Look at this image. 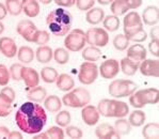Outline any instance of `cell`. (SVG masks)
<instances>
[{"instance_id":"obj_1","label":"cell","mask_w":159,"mask_h":139,"mask_svg":"<svg viewBox=\"0 0 159 139\" xmlns=\"http://www.w3.org/2000/svg\"><path fill=\"white\" fill-rule=\"evenodd\" d=\"M16 125L21 132L35 135L43 130L47 122V114L41 105L34 102H26L17 109L15 114Z\"/></svg>"},{"instance_id":"obj_2","label":"cell","mask_w":159,"mask_h":139,"mask_svg":"<svg viewBox=\"0 0 159 139\" xmlns=\"http://www.w3.org/2000/svg\"><path fill=\"white\" fill-rule=\"evenodd\" d=\"M49 31L56 36L66 35L73 25V15L70 12L62 8L55 9L49 12L46 18Z\"/></svg>"},{"instance_id":"obj_3","label":"cell","mask_w":159,"mask_h":139,"mask_svg":"<svg viewBox=\"0 0 159 139\" xmlns=\"http://www.w3.org/2000/svg\"><path fill=\"white\" fill-rule=\"evenodd\" d=\"M123 29L126 39L129 42L141 43L148 39V33L143 29L142 19L137 12H129L123 21Z\"/></svg>"},{"instance_id":"obj_4","label":"cell","mask_w":159,"mask_h":139,"mask_svg":"<svg viewBox=\"0 0 159 139\" xmlns=\"http://www.w3.org/2000/svg\"><path fill=\"white\" fill-rule=\"evenodd\" d=\"M97 110L106 118H124L129 113V107L125 102L104 99L99 101Z\"/></svg>"},{"instance_id":"obj_5","label":"cell","mask_w":159,"mask_h":139,"mask_svg":"<svg viewBox=\"0 0 159 139\" xmlns=\"http://www.w3.org/2000/svg\"><path fill=\"white\" fill-rule=\"evenodd\" d=\"M159 101V91L157 88H148L134 91L129 95V104L134 108H142L146 104L156 105Z\"/></svg>"},{"instance_id":"obj_6","label":"cell","mask_w":159,"mask_h":139,"mask_svg":"<svg viewBox=\"0 0 159 139\" xmlns=\"http://www.w3.org/2000/svg\"><path fill=\"white\" fill-rule=\"evenodd\" d=\"M91 101V94L85 88L79 87L73 89L70 92L62 97V104L73 108H81L88 105Z\"/></svg>"},{"instance_id":"obj_7","label":"cell","mask_w":159,"mask_h":139,"mask_svg":"<svg viewBox=\"0 0 159 139\" xmlns=\"http://www.w3.org/2000/svg\"><path fill=\"white\" fill-rule=\"evenodd\" d=\"M138 85L129 79H116L109 85V94L113 97H126L137 91Z\"/></svg>"},{"instance_id":"obj_8","label":"cell","mask_w":159,"mask_h":139,"mask_svg":"<svg viewBox=\"0 0 159 139\" xmlns=\"http://www.w3.org/2000/svg\"><path fill=\"white\" fill-rule=\"evenodd\" d=\"M87 40H85V32L81 29H74L64 39V46L68 52L77 53L84 49Z\"/></svg>"},{"instance_id":"obj_9","label":"cell","mask_w":159,"mask_h":139,"mask_svg":"<svg viewBox=\"0 0 159 139\" xmlns=\"http://www.w3.org/2000/svg\"><path fill=\"white\" fill-rule=\"evenodd\" d=\"M98 77V67L95 62H85L82 63L78 72V79L82 85H92Z\"/></svg>"},{"instance_id":"obj_10","label":"cell","mask_w":159,"mask_h":139,"mask_svg":"<svg viewBox=\"0 0 159 139\" xmlns=\"http://www.w3.org/2000/svg\"><path fill=\"white\" fill-rule=\"evenodd\" d=\"M85 40L88 44H90V46L104 47L109 42V35L105 29L93 27L88 29V31L85 32Z\"/></svg>"},{"instance_id":"obj_11","label":"cell","mask_w":159,"mask_h":139,"mask_svg":"<svg viewBox=\"0 0 159 139\" xmlns=\"http://www.w3.org/2000/svg\"><path fill=\"white\" fill-rule=\"evenodd\" d=\"M142 4V0H114L111 2V12L114 16H121L128 12V10H134Z\"/></svg>"},{"instance_id":"obj_12","label":"cell","mask_w":159,"mask_h":139,"mask_svg":"<svg viewBox=\"0 0 159 139\" xmlns=\"http://www.w3.org/2000/svg\"><path fill=\"white\" fill-rule=\"evenodd\" d=\"M16 31L27 42H32L34 33L38 31V28H36L35 24L31 21L30 19H23L17 24Z\"/></svg>"},{"instance_id":"obj_13","label":"cell","mask_w":159,"mask_h":139,"mask_svg":"<svg viewBox=\"0 0 159 139\" xmlns=\"http://www.w3.org/2000/svg\"><path fill=\"white\" fill-rule=\"evenodd\" d=\"M120 72V63L116 59H108L101 64L99 73L102 77L105 79H112L119 74Z\"/></svg>"},{"instance_id":"obj_14","label":"cell","mask_w":159,"mask_h":139,"mask_svg":"<svg viewBox=\"0 0 159 139\" xmlns=\"http://www.w3.org/2000/svg\"><path fill=\"white\" fill-rule=\"evenodd\" d=\"M141 74L144 76L157 77L159 76V61L153 59H145L139 65Z\"/></svg>"},{"instance_id":"obj_15","label":"cell","mask_w":159,"mask_h":139,"mask_svg":"<svg viewBox=\"0 0 159 139\" xmlns=\"http://www.w3.org/2000/svg\"><path fill=\"white\" fill-rule=\"evenodd\" d=\"M81 118L87 125L93 126L99 120V113L93 105H85L84 107H82Z\"/></svg>"},{"instance_id":"obj_16","label":"cell","mask_w":159,"mask_h":139,"mask_svg":"<svg viewBox=\"0 0 159 139\" xmlns=\"http://www.w3.org/2000/svg\"><path fill=\"white\" fill-rule=\"evenodd\" d=\"M0 53L7 58H13L17 55V46L13 39L0 38Z\"/></svg>"},{"instance_id":"obj_17","label":"cell","mask_w":159,"mask_h":139,"mask_svg":"<svg viewBox=\"0 0 159 139\" xmlns=\"http://www.w3.org/2000/svg\"><path fill=\"white\" fill-rule=\"evenodd\" d=\"M21 79L24 80L26 87L28 88H34L39 86V81H40V76L39 73L32 67H24L23 73H21Z\"/></svg>"},{"instance_id":"obj_18","label":"cell","mask_w":159,"mask_h":139,"mask_svg":"<svg viewBox=\"0 0 159 139\" xmlns=\"http://www.w3.org/2000/svg\"><path fill=\"white\" fill-rule=\"evenodd\" d=\"M146 49L142 44H134L128 48L127 52V58L136 62L141 63L146 59Z\"/></svg>"},{"instance_id":"obj_19","label":"cell","mask_w":159,"mask_h":139,"mask_svg":"<svg viewBox=\"0 0 159 139\" xmlns=\"http://www.w3.org/2000/svg\"><path fill=\"white\" fill-rule=\"evenodd\" d=\"M143 23L148 26H155L159 21V10L156 6H148L142 13Z\"/></svg>"},{"instance_id":"obj_20","label":"cell","mask_w":159,"mask_h":139,"mask_svg":"<svg viewBox=\"0 0 159 139\" xmlns=\"http://www.w3.org/2000/svg\"><path fill=\"white\" fill-rule=\"evenodd\" d=\"M56 82H57V87H58V89L60 90V91L67 92V91L72 90L73 88L75 87L74 78H73L70 75L65 74V73L59 75L57 80H56Z\"/></svg>"},{"instance_id":"obj_21","label":"cell","mask_w":159,"mask_h":139,"mask_svg":"<svg viewBox=\"0 0 159 139\" xmlns=\"http://www.w3.org/2000/svg\"><path fill=\"white\" fill-rule=\"evenodd\" d=\"M105 18V11L101 8H92L87 12L85 21L91 25H98Z\"/></svg>"},{"instance_id":"obj_22","label":"cell","mask_w":159,"mask_h":139,"mask_svg":"<svg viewBox=\"0 0 159 139\" xmlns=\"http://www.w3.org/2000/svg\"><path fill=\"white\" fill-rule=\"evenodd\" d=\"M47 95V90L44 87L36 86L34 88H31L27 93V97L29 101L34 102V103H41L46 99Z\"/></svg>"},{"instance_id":"obj_23","label":"cell","mask_w":159,"mask_h":139,"mask_svg":"<svg viewBox=\"0 0 159 139\" xmlns=\"http://www.w3.org/2000/svg\"><path fill=\"white\" fill-rule=\"evenodd\" d=\"M95 135L101 139H109L116 137L114 127L112 125H110L109 123H102L101 125L97 126L96 130H95Z\"/></svg>"},{"instance_id":"obj_24","label":"cell","mask_w":159,"mask_h":139,"mask_svg":"<svg viewBox=\"0 0 159 139\" xmlns=\"http://www.w3.org/2000/svg\"><path fill=\"white\" fill-rule=\"evenodd\" d=\"M114 131H116V137L120 138L122 136H127L131 132V125L128 120L123 118H119L114 123Z\"/></svg>"},{"instance_id":"obj_25","label":"cell","mask_w":159,"mask_h":139,"mask_svg":"<svg viewBox=\"0 0 159 139\" xmlns=\"http://www.w3.org/2000/svg\"><path fill=\"white\" fill-rule=\"evenodd\" d=\"M35 57L40 63H48L53 58V52L47 45L40 46L35 52Z\"/></svg>"},{"instance_id":"obj_26","label":"cell","mask_w":159,"mask_h":139,"mask_svg":"<svg viewBox=\"0 0 159 139\" xmlns=\"http://www.w3.org/2000/svg\"><path fill=\"white\" fill-rule=\"evenodd\" d=\"M139 65H140L139 62L128 59L127 57L121 60V70L127 76H133L136 74L137 71L139 70Z\"/></svg>"},{"instance_id":"obj_27","label":"cell","mask_w":159,"mask_h":139,"mask_svg":"<svg viewBox=\"0 0 159 139\" xmlns=\"http://www.w3.org/2000/svg\"><path fill=\"white\" fill-rule=\"evenodd\" d=\"M44 107L49 113H58L62 107V101L57 95H49L44 100Z\"/></svg>"},{"instance_id":"obj_28","label":"cell","mask_w":159,"mask_h":139,"mask_svg":"<svg viewBox=\"0 0 159 139\" xmlns=\"http://www.w3.org/2000/svg\"><path fill=\"white\" fill-rule=\"evenodd\" d=\"M102 57V50L95 46H88L82 52V58L88 62H95Z\"/></svg>"},{"instance_id":"obj_29","label":"cell","mask_w":159,"mask_h":139,"mask_svg":"<svg viewBox=\"0 0 159 139\" xmlns=\"http://www.w3.org/2000/svg\"><path fill=\"white\" fill-rule=\"evenodd\" d=\"M23 11L28 17H35L40 13V4L35 0H28V1L24 0Z\"/></svg>"},{"instance_id":"obj_30","label":"cell","mask_w":159,"mask_h":139,"mask_svg":"<svg viewBox=\"0 0 159 139\" xmlns=\"http://www.w3.org/2000/svg\"><path fill=\"white\" fill-rule=\"evenodd\" d=\"M142 135L144 138L158 139L159 137V124L158 122L148 123L142 130Z\"/></svg>"},{"instance_id":"obj_31","label":"cell","mask_w":159,"mask_h":139,"mask_svg":"<svg viewBox=\"0 0 159 139\" xmlns=\"http://www.w3.org/2000/svg\"><path fill=\"white\" fill-rule=\"evenodd\" d=\"M17 58L21 63H30L34 59V52L29 46H21L17 52Z\"/></svg>"},{"instance_id":"obj_32","label":"cell","mask_w":159,"mask_h":139,"mask_svg":"<svg viewBox=\"0 0 159 139\" xmlns=\"http://www.w3.org/2000/svg\"><path fill=\"white\" fill-rule=\"evenodd\" d=\"M12 104L13 101L0 92V117L4 118L12 113Z\"/></svg>"},{"instance_id":"obj_33","label":"cell","mask_w":159,"mask_h":139,"mask_svg":"<svg viewBox=\"0 0 159 139\" xmlns=\"http://www.w3.org/2000/svg\"><path fill=\"white\" fill-rule=\"evenodd\" d=\"M24 6V0H7L6 1V8L7 11L11 15L17 16L21 13Z\"/></svg>"},{"instance_id":"obj_34","label":"cell","mask_w":159,"mask_h":139,"mask_svg":"<svg viewBox=\"0 0 159 139\" xmlns=\"http://www.w3.org/2000/svg\"><path fill=\"white\" fill-rule=\"evenodd\" d=\"M145 120H146V116H145V113L142 110H134L133 113L129 114V118H128V121L130 123L131 126H142L144 123H145Z\"/></svg>"},{"instance_id":"obj_35","label":"cell","mask_w":159,"mask_h":139,"mask_svg":"<svg viewBox=\"0 0 159 139\" xmlns=\"http://www.w3.org/2000/svg\"><path fill=\"white\" fill-rule=\"evenodd\" d=\"M59 76L58 72L56 69L51 67H43L42 71H41V77H42L43 81L47 82V84H52L57 80Z\"/></svg>"},{"instance_id":"obj_36","label":"cell","mask_w":159,"mask_h":139,"mask_svg":"<svg viewBox=\"0 0 159 139\" xmlns=\"http://www.w3.org/2000/svg\"><path fill=\"white\" fill-rule=\"evenodd\" d=\"M104 28L106 30L113 32L120 28V18L114 15H108L104 18Z\"/></svg>"},{"instance_id":"obj_37","label":"cell","mask_w":159,"mask_h":139,"mask_svg":"<svg viewBox=\"0 0 159 139\" xmlns=\"http://www.w3.org/2000/svg\"><path fill=\"white\" fill-rule=\"evenodd\" d=\"M53 59L58 64H65L70 60V53L65 48L59 47L53 52Z\"/></svg>"},{"instance_id":"obj_38","label":"cell","mask_w":159,"mask_h":139,"mask_svg":"<svg viewBox=\"0 0 159 139\" xmlns=\"http://www.w3.org/2000/svg\"><path fill=\"white\" fill-rule=\"evenodd\" d=\"M50 40V35L49 32L45 30H38L34 33V36L32 39V43H35L40 46H44L45 44H47Z\"/></svg>"},{"instance_id":"obj_39","label":"cell","mask_w":159,"mask_h":139,"mask_svg":"<svg viewBox=\"0 0 159 139\" xmlns=\"http://www.w3.org/2000/svg\"><path fill=\"white\" fill-rule=\"evenodd\" d=\"M70 120H72V117H70V111H67V110L60 111V113L56 116V123H57L60 127H66L68 124L70 123Z\"/></svg>"},{"instance_id":"obj_40","label":"cell","mask_w":159,"mask_h":139,"mask_svg":"<svg viewBox=\"0 0 159 139\" xmlns=\"http://www.w3.org/2000/svg\"><path fill=\"white\" fill-rule=\"evenodd\" d=\"M129 45V41L126 39V36L124 35H117L114 36L113 39V46L116 50L123 52V50L127 49Z\"/></svg>"},{"instance_id":"obj_41","label":"cell","mask_w":159,"mask_h":139,"mask_svg":"<svg viewBox=\"0 0 159 139\" xmlns=\"http://www.w3.org/2000/svg\"><path fill=\"white\" fill-rule=\"evenodd\" d=\"M24 65L20 64V63H14V64L11 65L10 67V76L13 80L15 81H19L21 80V73H23V70H24Z\"/></svg>"},{"instance_id":"obj_42","label":"cell","mask_w":159,"mask_h":139,"mask_svg":"<svg viewBox=\"0 0 159 139\" xmlns=\"http://www.w3.org/2000/svg\"><path fill=\"white\" fill-rule=\"evenodd\" d=\"M48 138H53V139H62L64 138V132L60 126H51L46 131Z\"/></svg>"},{"instance_id":"obj_43","label":"cell","mask_w":159,"mask_h":139,"mask_svg":"<svg viewBox=\"0 0 159 139\" xmlns=\"http://www.w3.org/2000/svg\"><path fill=\"white\" fill-rule=\"evenodd\" d=\"M11 76H10V71L4 64H0V86L4 87L9 84Z\"/></svg>"},{"instance_id":"obj_44","label":"cell","mask_w":159,"mask_h":139,"mask_svg":"<svg viewBox=\"0 0 159 139\" xmlns=\"http://www.w3.org/2000/svg\"><path fill=\"white\" fill-rule=\"evenodd\" d=\"M65 133H66V135L70 138H74V139L81 138L82 136H84V133H82V131L80 130L79 127L73 126V125H67L66 130H65Z\"/></svg>"},{"instance_id":"obj_45","label":"cell","mask_w":159,"mask_h":139,"mask_svg":"<svg viewBox=\"0 0 159 139\" xmlns=\"http://www.w3.org/2000/svg\"><path fill=\"white\" fill-rule=\"evenodd\" d=\"M94 0H77L75 2L76 7L80 11H89L94 7Z\"/></svg>"},{"instance_id":"obj_46","label":"cell","mask_w":159,"mask_h":139,"mask_svg":"<svg viewBox=\"0 0 159 139\" xmlns=\"http://www.w3.org/2000/svg\"><path fill=\"white\" fill-rule=\"evenodd\" d=\"M148 50L153 56L159 57V41L158 40H152L148 44Z\"/></svg>"},{"instance_id":"obj_47","label":"cell","mask_w":159,"mask_h":139,"mask_svg":"<svg viewBox=\"0 0 159 139\" xmlns=\"http://www.w3.org/2000/svg\"><path fill=\"white\" fill-rule=\"evenodd\" d=\"M1 93L4 94V95H7L8 97H10V99H11L13 102H14V100H15L16 93H15V91H14V90L12 89L11 87H4L3 89L1 90Z\"/></svg>"},{"instance_id":"obj_48","label":"cell","mask_w":159,"mask_h":139,"mask_svg":"<svg viewBox=\"0 0 159 139\" xmlns=\"http://www.w3.org/2000/svg\"><path fill=\"white\" fill-rule=\"evenodd\" d=\"M76 0H55V3L60 7H65V8H70L75 4Z\"/></svg>"},{"instance_id":"obj_49","label":"cell","mask_w":159,"mask_h":139,"mask_svg":"<svg viewBox=\"0 0 159 139\" xmlns=\"http://www.w3.org/2000/svg\"><path fill=\"white\" fill-rule=\"evenodd\" d=\"M158 35H159V27L158 26H154L151 29L150 36L152 40H158Z\"/></svg>"},{"instance_id":"obj_50","label":"cell","mask_w":159,"mask_h":139,"mask_svg":"<svg viewBox=\"0 0 159 139\" xmlns=\"http://www.w3.org/2000/svg\"><path fill=\"white\" fill-rule=\"evenodd\" d=\"M10 131L6 126H0V138H9Z\"/></svg>"},{"instance_id":"obj_51","label":"cell","mask_w":159,"mask_h":139,"mask_svg":"<svg viewBox=\"0 0 159 139\" xmlns=\"http://www.w3.org/2000/svg\"><path fill=\"white\" fill-rule=\"evenodd\" d=\"M7 14H8V11H7L6 6H4L3 3H1V2H0V21H1L2 19L6 18Z\"/></svg>"},{"instance_id":"obj_52","label":"cell","mask_w":159,"mask_h":139,"mask_svg":"<svg viewBox=\"0 0 159 139\" xmlns=\"http://www.w3.org/2000/svg\"><path fill=\"white\" fill-rule=\"evenodd\" d=\"M9 138H11V139H14V138H17V139H21V138H23V134H21L20 132H17V131L10 132Z\"/></svg>"},{"instance_id":"obj_53","label":"cell","mask_w":159,"mask_h":139,"mask_svg":"<svg viewBox=\"0 0 159 139\" xmlns=\"http://www.w3.org/2000/svg\"><path fill=\"white\" fill-rule=\"evenodd\" d=\"M34 138H35V139H47L48 136H47V134H46V132H45V133H40V134H38V135H35V136H34Z\"/></svg>"},{"instance_id":"obj_54","label":"cell","mask_w":159,"mask_h":139,"mask_svg":"<svg viewBox=\"0 0 159 139\" xmlns=\"http://www.w3.org/2000/svg\"><path fill=\"white\" fill-rule=\"evenodd\" d=\"M97 2H98L99 4H102V6H107V4H111V1H110V0H97Z\"/></svg>"},{"instance_id":"obj_55","label":"cell","mask_w":159,"mask_h":139,"mask_svg":"<svg viewBox=\"0 0 159 139\" xmlns=\"http://www.w3.org/2000/svg\"><path fill=\"white\" fill-rule=\"evenodd\" d=\"M3 31H4V25L1 23V21H0V35H1Z\"/></svg>"},{"instance_id":"obj_56","label":"cell","mask_w":159,"mask_h":139,"mask_svg":"<svg viewBox=\"0 0 159 139\" xmlns=\"http://www.w3.org/2000/svg\"><path fill=\"white\" fill-rule=\"evenodd\" d=\"M43 3H45V4H48V3H50V0H44V1H42Z\"/></svg>"}]
</instances>
